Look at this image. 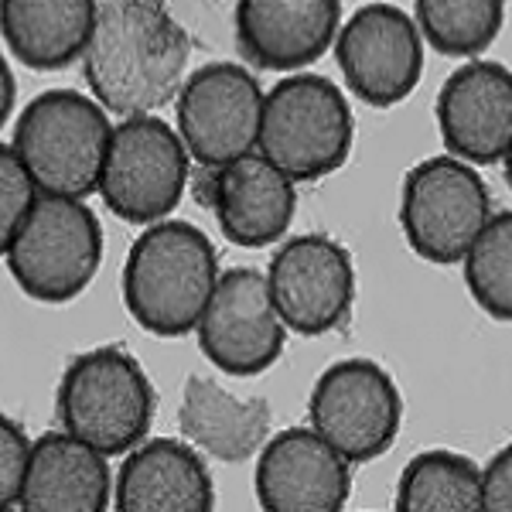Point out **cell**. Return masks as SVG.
Instances as JSON below:
<instances>
[{
  "label": "cell",
  "mask_w": 512,
  "mask_h": 512,
  "mask_svg": "<svg viewBox=\"0 0 512 512\" xmlns=\"http://www.w3.org/2000/svg\"><path fill=\"white\" fill-rule=\"evenodd\" d=\"M113 509L216 512V485L195 448L175 437H154L123 458L113 485Z\"/></svg>",
  "instance_id": "18"
},
{
  "label": "cell",
  "mask_w": 512,
  "mask_h": 512,
  "mask_svg": "<svg viewBox=\"0 0 512 512\" xmlns=\"http://www.w3.org/2000/svg\"><path fill=\"white\" fill-rule=\"evenodd\" d=\"M253 489L263 512H342L352 472L311 427H287L256 454Z\"/></svg>",
  "instance_id": "14"
},
{
  "label": "cell",
  "mask_w": 512,
  "mask_h": 512,
  "mask_svg": "<svg viewBox=\"0 0 512 512\" xmlns=\"http://www.w3.org/2000/svg\"><path fill=\"white\" fill-rule=\"evenodd\" d=\"M192 178V154L171 123L134 117L113 130L99 195L106 209L134 226H158L178 209Z\"/></svg>",
  "instance_id": "8"
},
{
  "label": "cell",
  "mask_w": 512,
  "mask_h": 512,
  "mask_svg": "<svg viewBox=\"0 0 512 512\" xmlns=\"http://www.w3.org/2000/svg\"><path fill=\"white\" fill-rule=\"evenodd\" d=\"M311 431L345 461H373L393 448L403 424V396L373 359H342L318 376L308 400Z\"/></svg>",
  "instance_id": "9"
},
{
  "label": "cell",
  "mask_w": 512,
  "mask_h": 512,
  "mask_svg": "<svg viewBox=\"0 0 512 512\" xmlns=\"http://www.w3.org/2000/svg\"><path fill=\"white\" fill-rule=\"evenodd\" d=\"M4 512H21V509H14V506H4Z\"/></svg>",
  "instance_id": "30"
},
{
  "label": "cell",
  "mask_w": 512,
  "mask_h": 512,
  "mask_svg": "<svg viewBox=\"0 0 512 512\" xmlns=\"http://www.w3.org/2000/svg\"><path fill=\"white\" fill-rule=\"evenodd\" d=\"M355 144V117L332 79L301 72L267 93L260 154L294 181H318L342 168Z\"/></svg>",
  "instance_id": "5"
},
{
  "label": "cell",
  "mask_w": 512,
  "mask_h": 512,
  "mask_svg": "<svg viewBox=\"0 0 512 512\" xmlns=\"http://www.w3.org/2000/svg\"><path fill=\"white\" fill-rule=\"evenodd\" d=\"M482 512H512V444L492 454L482 472Z\"/></svg>",
  "instance_id": "27"
},
{
  "label": "cell",
  "mask_w": 512,
  "mask_h": 512,
  "mask_svg": "<svg viewBox=\"0 0 512 512\" xmlns=\"http://www.w3.org/2000/svg\"><path fill=\"white\" fill-rule=\"evenodd\" d=\"M335 59L352 96L390 110L414 93L424 76V38L403 7L366 4L338 31Z\"/></svg>",
  "instance_id": "11"
},
{
  "label": "cell",
  "mask_w": 512,
  "mask_h": 512,
  "mask_svg": "<svg viewBox=\"0 0 512 512\" xmlns=\"http://www.w3.org/2000/svg\"><path fill=\"white\" fill-rule=\"evenodd\" d=\"M21 294L41 304H65L93 284L103 263V226L79 198L41 195L35 216L4 246Z\"/></svg>",
  "instance_id": "6"
},
{
  "label": "cell",
  "mask_w": 512,
  "mask_h": 512,
  "mask_svg": "<svg viewBox=\"0 0 512 512\" xmlns=\"http://www.w3.org/2000/svg\"><path fill=\"white\" fill-rule=\"evenodd\" d=\"M31 458H35V444L28 441L24 427L4 417L0 420V499L4 506H18Z\"/></svg>",
  "instance_id": "26"
},
{
  "label": "cell",
  "mask_w": 512,
  "mask_h": 512,
  "mask_svg": "<svg viewBox=\"0 0 512 512\" xmlns=\"http://www.w3.org/2000/svg\"><path fill=\"white\" fill-rule=\"evenodd\" d=\"M267 284L287 332L328 335L352 315L355 263L332 236L284 239L267 267Z\"/></svg>",
  "instance_id": "12"
},
{
  "label": "cell",
  "mask_w": 512,
  "mask_h": 512,
  "mask_svg": "<svg viewBox=\"0 0 512 512\" xmlns=\"http://www.w3.org/2000/svg\"><path fill=\"white\" fill-rule=\"evenodd\" d=\"M437 127L451 158L495 164L512 144V72L499 62H468L437 93Z\"/></svg>",
  "instance_id": "15"
},
{
  "label": "cell",
  "mask_w": 512,
  "mask_h": 512,
  "mask_svg": "<svg viewBox=\"0 0 512 512\" xmlns=\"http://www.w3.org/2000/svg\"><path fill=\"white\" fill-rule=\"evenodd\" d=\"M181 434L216 461H246L267 448L270 403L239 400L209 376H188L178 407Z\"/></svg>",
  "instance_id": "20"
},
{
  "label": "cell",
  "mask_w": 512,
  "mask_h": 512,
  "mask_svg": "<svg viewBox=\"0 0 512 512\" xmlns=\"http://www.w3.org/2000/svg\"><path fill=\"white\" fill-rule=\"evenodd\" d=\"M113 123L96 99L76 89H48L21 110L11 147L45 195L86 198L99 192Z\"/></svg>",
  "instance_id": "3"
},
{
  "label": "cell",
  "mask_w": 512,
  "mask_h": 512,
  "mask_svg": "<svg viewBox=\"0 0 512 512\" xmlns=\"http://www.w3.org/2000/svg\"><path fill=\"white\" fill-rule=\"evenodd\" d=\"M342 31L338 0H243L236 38L256 69L297 72L318 62Z\"/></svg>",
  "instance_id": "16"
},
{
  "label": "cell",
  "mask_w": 512,
  "mask_h": 512,
  "mask_svg": "<svg viewBox=\"0 0 512 512\" xmlns=\"http://www.w3.org/2000/svg\"><path fill=\"white\" fill-rule=\"evenodd\" d=\"M287 325L280 321L267 274L236 267L219 277L198 321V349L226 376H260L280 359Z\"/></svg>",
  "instance_id": "13"
},
{
  "label": "cell",
  "mask_w": 512,
  "mask_h": 512,
  "mask_svg": "<svg viewBox=\"0 0 512 512\" xmlns=\"http://www.w3.org/2000/svg\"><path fill=\"white\" fill-rule=\"evenodd\" d=\"M502 161H506V181L512 188V144H509V151H506V158H502Z\"/></svg>",
  "instance_id": "29"
},
{
  "label": "cell",
  "mask_w": 512,
  "mask_h": 512,
  "mask_svg": "<svg viewBox=\"0 0 512 512\" xmlns=\"http://www.w3.org/2000/svg\"><path fill=\"white\" fill-rule=\"evenodd\" d=\"M212 239L185 219H164L134 239L123 263V304L144 332L181 338L198 332L219 287Z\"/></svg>",
  "instance_id": "2"
},
{
  "label": "cell",
  "mask_w": 512,
  "mask_h": 512,
  "mask_svg": "<svg viewBox=\"0 0 512 512\" xmlns=\"http://www.w3.org/2000/svg\"><path fill=\"white\" fill-rule=\"evenodd\" d=\"M396 512H482V468L458 451H420L396 482Z\"/></svg>",
  "instance_id": "22"
},
{
  "label": "cell",
  "mask_w": 512,
  "mask_h": 512,
  "mask_svg": "<svg viewBox=\"0 0 512 512\" xmlns=\"http://www.w3.org/2000/svg\"><path fill=\"white\" fill-rule=\"evenodd\" d=\"M420 38L441 55L468 59L492 45L506 21L499 0H420L414 7Z\"/></svg>",
  "instance_id": "23"
},
{
  "label": "cell",
  "mask_w": 512,
  "mask_h": 512,
  "mask_svg": "<svg viewBox=\"0 0 512 512\" xmlns=\"http://www.w3.org/2000/svg\"><path fill=\"white\" fill-rule=\"evenodd\" d=\"M263 103L260 82L243 65L212 62L195 69L175 99L178 134L192 161L216 171L250 158L253 147H260Z\"/></svg>",
  "instance_id": "10"
},
{
  "label": "cell",
  "mask_w": 512,
  "mask_h": 512,
  "mask_svg": "<svg viewBox=\"0 0 512 512\" xmlns=\"http://www.w3.org/2000/svg\"><path fill=\"white\" fill-rule=\"evenodd\" d=\"M205 202L216 212L222 236L243 250H260L284 239L297 212L294 181L263 154L209 171Z\"/></svg>",
  "instance_id": "17"
},
{
  "label": "cell",
  "mask_w": 512,
  "mask_h": 512,
  "mask_svg": "<svg viewBox=\"0 0 512 512\" xmlns=\"http://www.w3.org/2000/svg\"><path fill=\"white\" fill-rule=\"evenodd\" d=\"M0 76H4V120L11 117L14 110V76H11V65H0Z\"/></svg>",
  "instance_id": "28"
},
{
  "label": "cell",
  "mask_w": 512,
  "mask_h": 512,
  "mask_svg": "<svg viewBox=\"0 0 512 512\" xmlns=\"http://www.w3.org/2000/svg\"><path fill=\"white\" fill-rule=\"evenodd\" d=\"M465 284L478 308L512 321V212H495L465 256Z\"/></svg>",
  "instance_id": "24"
},
{
  "label": "cell",
  "mask_w": 512,
  "mask_h": 512,
  "mask_svg": "<svg viewBox=\"0 0 512 512\" xmlns=\"http://www.w3.org/2000/svg\"><path fill=\"white\" fill-rule=\"evenodd\" d=\"M93 0H4V45L35 72L65 69L86 55L96 24Z\"/></svg>",
  "instance_id": "21"
},
{
  "label": "cell",
  "mask_w": 512,
  "mask_h": 512,
  "mask_svg": "<svg viewBox=\"0 0 512 512\" xmlns=\"http://www.w3.org/2000/svg\"><path fill=\"white\" fill-rule=\"evenodd\" d=\"M62 431L103 458L144 444L154 420V386L144 366L117 345L76 355L59 383Z\"/></svg>",
  "instance_id": "4"
},
{
  "label": "cell",
  "mask_w": 512,
  "mask_h": 512,
  "mask_svg": "<svg viewBox=\"0 0 512 512\" xmlns=\"http://www.w3.org/2000/svg\"><path fill=\"white\" fill-rule=\"evenodd\" d=\"M492 219V195L472 164L427 158L403 178L400 226L420 260L451 267L465 263L468 250Z\"/></svg>",
  "instance_id": "7"
},
{
  "label": "cell",
  "mask_w": 512,
  "mask_h": 512,
  "mask_svg": "<svg viewBox=\"0 0 512 512\" xmlns=\"http://www.w3.org/2000/svg\"><path fill=\"white\" fill-rule=\"evenodd\" d=\"M41 188L35 175L24 168L11 144L0 147V243H11L24 229V222L35 216L41 202Z\"/></svg>",
  "instance_id": "25"
},
{
  "label": "cell",
  "mask_w": 512,
  "mask_h": 512,
  "mask_svg": "<svg viewBox=\"0 0 512 512\" xmlns=\"http://www.w3.org/2000/svg\"><path fill=\"white\" fill-rule=\"evenodd\" d=\"M192 55L188 31L164 4L106 0L96 7L93 38L82 55L93 99L123 120L151 117L178 99Z\"/></svg>",
  "instance_id": "1"
},
{
  "label": "cell",
  "mask_w": 512,
  "mask_h": 512,
  "mask_svg": "<svg viewBox=\"0 0 512 512\" xmlns=\"http://www.w3.org/2000/svg\"><path fill=\"white\" fill-rule=\"evenodd\" d=\"M117 478L99 451L65 431L35 441L28 478L14 509L21 512H110Z\"/></svg>",
  "instance_id": "19"
}]
</instances>
